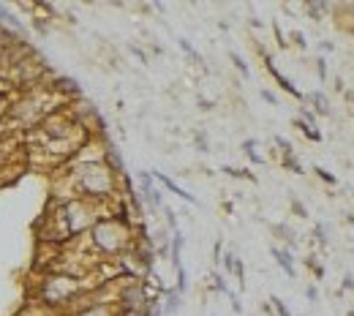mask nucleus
<instances>
[{"label": "nucleus", "instance_id": "nucleus-1", "mask_svg": "<svg viewBox=\"0 0 354 316\" xmlns=\"http://www.w3.org/2000/svg\"><path fill=\"white\" fill-rule=\"evenodd\" d=\"M93 237H96V246L106 254H117L128 246V226L117 218H104L96 221L93 226Z\"/></svg>", "mask_w": 354, "mask_h": 316}, {"label": "nucleus", "instance_id": "nucleus-2", "mask_svg": "<svg viewBox=\"0 0 354 316\" xmlns=\"http://www.w3.org/2000/svg\"><path fill=\"white\" fill-rule=\"evenodd\" d=\"M79 186L90 196H104L112 191V172L104 164H85L79 169Z\"/></svg>", "mask_w": 354, "mask_h": 316}, {"label": "nucleus", "instance_id": "nucleus-3", "mask_svg": "<svg viewBox=\"0 0 354 316\" xmlns=\"http://www.w3.org/2000/svg\"><path fill=\"white\" fill-rule=\"evenodd\" d=\"M66 216H68V226L74 229V232H82V229H88L90 224L96 226V213H93V207L82 199L71 202L66 207Z\"/></svg>", "mask_w": 354, "mask_h": 316}, {"label": "nucleus", "instance_id": "nucleus-4", "mask_svg": "<svg viewBox=\"0 0 354 316\" xmlns=\"http://www.w3.org/2000/svg\"><path fill=\"white\" fill-rule=\"evenodd\" d=\"M76 281H71V278H55L46 283V289H44V297H46V303H52V305H58V303H68L71 297L76 295Z\"/></svg>", "mask_w": 354, "mask_h": 316}, {"label": "nucleus", "instance_id": "nucleus-5", "mask_svg": "<svg viewBox=\"0 0 354 316\" xmlns=\"http://www.w3.org/2000/svg\"><path fill=\"white\" fill-rule=\"evenodd\" d=\"M270 254L275 256V262L281 265V270L286 273L289 278H294V275H297V270H294V265H292V254H289L286 248H278V246H273V248H270Z\"/></svg>", "mask_w": 354, "mask_h": 316}, {"label": "nucleus", "instance_id": "nucleus-6", "mask_svg": "<svg viewBox=\"0 0 354 316\" xmlns=\"http://www.w3.org/2000/svg\"><path fill=\"white\" fill-rule=\"evenodd\" d=\"M153 175H155V180H158V183H164V186H167L169 191H175V194L180 196V199H185V202H191V204H196V199H194V196L188 194V191H183V188H180V186L175 183V180H169L167 175H158V172H153Z\"/></svg>", "mask_w": 354, "mask_h": 316}, {"label": "nucleus", "instance_id": "nucleus-7", "mask_svg": "<svg viewBox=\"0 0 354 316\" xmlns=\"http://www.w3.org/2000/svg\"><path fill=\"white\" fill-rule=\"evenodd\" d=\"M79 316H120V313H115V308H109V305H90Z\"/></svg>", "mask_w": 354, "mask_h": 316}, {"label": "nucleus", "instance_id": "nucleus-8", "mask_svg": "<svg viewBox=\"0 0 354 316\" xmlns=\"http://www.w3.org/2000/svg\"><path fill=\"white\" fill-rule=\"evenodd\" d=\"M267 68H270V74H273L275 79H278V85H281V88H283V90H286V93H292V96H297V98H300V90H297V88H294V85H292V82H289V79H286V76H283V74H278V71H275L273 66H267Z\"/></svg>", "mask_w": 354, "mask_h": 316}, {"label": "nucleus", "instance_id": "nucleus-9", "mask_svg": "<svg viewBox=\"0 0 354 316\" xmlns=\"http://www.w3.org/2000/svg\"><path fill=\"white\" fill-rule=\"evenodd\" d=\"M308 98L313 101V107H316V112H319V115H330V101L321 96V93H311Z\"/></svg>", "mask_w": 354, "mask_h": 316}, {"label": "nucleus", "instance_id": "nucleus-10", "mask_svg": "<svg viewBox=\"0 0 354 316\" xmlns=\"http://www.w3.org/2000/svg\"><path fill=\"white\" fill-rule=\"evenodd\" d=\"M177 308H180V292H169V300H167V308H164V311L177 313Z\"/></svg>", "mask_w": 354, "mask_h": 316}, {"label": "nucleus", "instance_id": "nucleus-11", "mask_svg": "<svg viewBox=\"0 0 354 316\" xmlns=\"http://www.w3.org/2000/svg\"><path fill=\"white\" fill-rule=\"evenodd\" d=\"M305 267H308V270H311L313 275H316V278H324V267H321L313 256H311V259H305Z\"/></svg>", "mask_w": 354, "mask_h": 316}, {"label": "nucleus", "instance_id": "nucleus-12", "mask_svg": "<svg viewBox=\"0 0 354 316\" xmlns=\"http://www.w3.org/2000/svg\"><path fill=\"white\" fill-rule=\"evenodd\" d=\"M313 172H316V175H319V180H324L327 186H338V177H335V175H330L327 169H321V167H316V169H313Z\"/></svg>", "mask_w": 354, "mask_h": 316}, {"label": "nucleus", "instance_id": "nucleus-13", "mask_svg": "<svg viewBox=\"0 0 354 316\" xmlns=\"http://www.w3.org/2000/svg\"><path fill=\"white\" fill-rule=\"evenodd\" d=\"M313 237H316L319 246H327V226L316 224V226H313Z\"/></svg>", "mask_w": 354, "mask_h": 316}, {"label": "nucleus", "instance_id": "nucleus-14", "mask_svg": "<svg viewBox=\"0 0 354 316\" xmlns=\"http://www.w3.org/2000/svg\"><path fill=\"white\" fill-rule=\"evenodd\" d=\"M270 303H273V308H275V313H278V316H292V313H289V308L283 305V300H278V297H273Z\"/></svg>", "mask_w": 354, "mask_h": 316}, {"label": "nucleus", "instance_id": "nucleus-15", "mask_svg": "<svg viewBox=\"0 0 354 316\" xmlns=\"http://www.w3.org/2000/svg\"><path fill=\"white\" fill-rule=\"evenodd\" d=\"M341 292H354V275L351 273H346L341 278Z\"/></svg>", "mask_w": 354, "mask_h": 316}, {"label": "nucleus", "instance_id": "nucleus-16", "mask_svg": "<svg viewBox=\"0 0 354 316\" xmlns=\"http://www.w3.org/2000/svg\"><path fill=\"white\" fill-rule=\"evenodd\" d=\"M292 210H294V216H300V218H308V210H305V204H303V202H297L294 196H292Z\"/></svg>", "mask_w": 354, "mask_h": 316}, {"label": "nucleus", "instance_id": "nucleus-17", "mask_svg": "<svg viewBox=\"0 0 354 316\" xmlns=\"http://www.w3.org/2000/svg\"><path fill=\"white\" fill-rule=\"evenodd\" d=\"M232 63H234V66H237V71H240L242 76H248V66H246V63H242V58H240V55H234V52H232Z\"/></svg>", "mask_w": 354, "mask_h": 316}, {"label": "nucleus", "instance_id": "nucleus-18", "mask_svg": "<svg viewBox=\"0 0 354 316\" xmlns=\"http://www.w3.org/2000/svg\"><path fill=\"white\" fill-rule=\"evenodd\" d=\"M316 74H319L321 82L327 79V63H324V58H319V60H316Z\"/></svg>", "mask_w": 354, "mask_h": 316}, {"label": "nucleus", "instance_id": "nucleus-19", "mask_svg": "<svg viewBox=\"0 0 354 316\" xmlns=\"http://www.w3.org/2000/svg\"><path fill=\"white\" fill-rule=\"evenodd\" d=\"M305 297H308L311 303H316V300H319V289L316 286H308V289H305Z\"/></svg>", "mask_w": 354, "mask_h": 316}, {"label": "nucleus", "instance_id": "nucleus-20", "mask_svg": "<svg viewBox=\"0 0 354 316\" xmlns=\"http://www.w3.org/2000/svg\"><path fill=\"white\" fill-rule=\"evenodd\" d=\"M292 38H294V44L300 46V49H305V36L303 33H292Z\"/></svg>", "mask_w": 354, "mask_h": 316}, {"label": "nucleus", "instance_id": "nucleus-21", "mask_svg": "<svg viewBox=\"0 0 354 316\" xmlns=\"http://www.w3.org/2000/svg\"><path fill=\"white\" fill-rule=\"evenodd\" d=\"M262 98L270 101V104H275V96H273V93H267V90H262Z\"/></svg>", "mask_w": 354, "mask_h": 316}, {"label": "nucleus", "instance_id": "nucleus-22", "mask_svg": "<svg viewBox=\"0 0 354 316\" xmlns=\"http://www.w3.org/2000/svg\"><path fill=\"white\" fill-rule=\"evenodd\" d=\"M22 316H46V313H41V311H25Z\"/></svg>", "mask_w": 354, "mask_h": 316}, {"label": "nucleus", "instance_id": "nucleus-23", "mask_svg": "<svg viewBox=\"0 0 354 316\" xmlns=\"http://www.w3.org/2000/svg\"><path fill=\"white\" fill-rule=\"evenodd\" d=\"M349 316H354V311H349Z\"/></svg>", "mask_w": 354, "mask_h": 316}]
</instances>
